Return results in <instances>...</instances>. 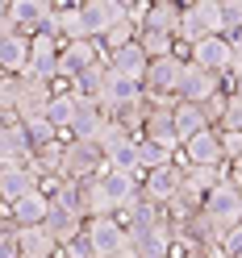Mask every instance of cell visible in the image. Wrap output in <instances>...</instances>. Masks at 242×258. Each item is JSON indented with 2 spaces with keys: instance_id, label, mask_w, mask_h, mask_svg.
I'll use <instances>...</instances> for the list:
<instances>
[{
  "instance_id": "2",
  "label": "cell",
  "mask_w": 242,
  "mask_h": 258,
  "mask_svg": "<svg viewBox=\"0 0 242 258\" xmlns=\"http://www.w3.org/2000/svg\"><path fill=\"white\" fill-rule=\"evenodd\" d=\"M184 75H188V58H184V54L155 58L151 71H147V79H142V92H147V100H167V96H180Z\"/></svg>"
},
{
  "instance_id": "15",
  "label": "cell",
  "mask_w": 242,
  "mask_h": 258,
  "mask_svg": "<svg viewBox=\"0 0 242 258\" xmlns=\"http://www.w3.org/2000/svg\"><path fill=\"white\" fill-rule=\"evenodd\" d=\"M221 92H230V84H225V79H217V75H209V71H201V67H192V62H188L180 100H188V104H209V100H213V96H221Z\"/></svg>"
},
{
  "instance_id": "19",
  "label": "cell",
  "mask_w": 242,
  "mask_h": 258,
  "mask_svg": "<svg viewBox=\"0 0 242 258\" xmlns=\"http://www.w3.org/2000/svg\"><path fill=\"white\" fill-rule=\"evenodd\" d=\"M180 21H184V5L175 0H151V13H147V29H159V34H171L180 42Z\"/></svg>"
},
{
  "instance_id": "30",
  "label": "cell",
  "mask_w": 242,
  "mask_h": 258,
  "mask_svg": "<svg viewBox=\"0 0 242 258\" xmlns=\"http://www.w3.org/2000/svg\"><path fill=\"white\" fill-rule=\"evenodd\" d=\"M25 134H29V142H34V150L63 142V134L55 129V121H51V117H34V121H25Z\"/></svg>"
},
{
  "instance_id": "11",
  "label": "cell",
  "mask_w": 242,
  "mask_h": 258,
  "mask_svg": "<svg viewBox=\"0 0 242 258\" xmlns=\"http://www.w3.org/2000/svg\"><path fill=\"white\" fill-rule=\"evenodd\" d=\"M101 54H105V46L96 42V38H92V42H71V46H63V58H59V79H63V84H75V79L84 75L92 62L101 58Z\"/></svg>"
},
{
  "instance_id": "13",
  "label": "cell",
  "mask_w": 242,
  "mask_h": 258,
  "mask_svg": "<svg viewBox=\"0 0 242 258\" xmlns=\"http://www.w3.org/2000/svg\"><path fill=\"white\" fill-rule=\"evenodd\" d=\"M147 100V92H142V84H134V79H121V75H109V84L101 92V108H105V117L113 121L121 108H130V104H142Z\"/></svg>"
},
{
  "instance_id": "26",
  "label": "cell",
  "mask_w": 242,
  "mask_h": 258,
  "mask_svg": "<svg viewBox=\"0 0 242 258\" xmlns=\"http://www.w3.org/2000/svg\"><path fill=\"white\" fill-rule=\"evenodd\" d=\"M225 175H230V167H188V163H184V183L197 187L201 196H209V191H213Z\"/></svg>"
},
{
  "instance_id": "14",
  "label": "cell",
  "mask_w": 242,
  "mask_h": 258,
  "mask_svg": "<svg viewBox=\"0 0 242 258\" xmlns=\"http://www.w3.org/2000/svg\"><path fill=\"white\" fill-rule=\"evenodd\" d=\"M29 58H34V38L0 34V75H25Z\"/></svg>"
},
{
  "instance_id": "33",
  "label": "cell",
  "mask_w": 242,
  "mask_h": 258,
  "mask_svg": "<svg viewBox=\"0 0 242 258\" xmlns=\"http://www.w3.org/2000/svg\"><path fill=\"white\" fill-rule=\"evenodd\" d=\"M217 129H238V134H242V96L230 92V108H225V117H221Z\"/></svg>"
},
{
  "instance_id": "22",
  "label": "cell",
  "mask_w": 242,
  "mask_h": 258,
  "mask_svg": "<svg viewBox=\"0 0 242 258\" xmlns=\"http://www.w3.org/2000/svg\"><path fill=\"white\" fill-rule=\"evenodd\" d=\"M109 75H113V67H109V54H101V58H96V62H92V67L75 79L71 88H75L79 96H92V100H101V92H105V84H109Z\"/></svg>"
},
{
  "instance_id": "7",
  "label": "cell",
  "mask_w": 242,
  "mask_h": 258,
  "mask_svg": "<svg viewBox=\"0 0 242 258\" xmlns=\"http://www.w3.org/2000/svg\"><path fill=\"white\" fill-rule=\"evenodd\" d=\"M79 13H84V21H88V34L101 42L105 34L117 21L130 17V9H125V0H79Z\"/></svg>"
},
{
  "instance_id": "1",
  "label": "cell",
  "mask_w": 242,
  "mask_h": 258,
  "mask_svg": "<svg viewBox=\"0 0 242 258\" xmlns=\"http://www.w3.org/2000/svg\"><path fill=\"white\" fill-rule=\"evenodd\" d=\"M221 34V0H188L180 21V46H197Z\"/></svg>"
},
{
  "instance_id": "17",
  "label": "cell",
  "mask_w": 242,
  "mask_h": 258,
  "mask_svg": "<svg viewBox=\"0 0 242 258\" xmlns=\"http://www.w3.org/2000/svg\"><path fill=\"white\" fill-rule=\"evenodd\" d=\"M51 208H55V200L46 196V191L38 187V191H29L25 200H17L9 208V217L21 225V229H34V225H46V217H51Z\"/></svg>"
},
{
  "instance_id": "10",
  "label": "cell",
  "mask_w": 242,
  "mask_h": 258,
  "mask_svg": "<svg viewBox=\"0 0 242 258\" xmlns=\"http://www.w3.org/2000/svg\"><path fill=\"white\" fill-rule=\"evenodd\" d=\"M34 154L38 150H34V142H29V134H25V121L0 129V167H29Z\"/></svg>"
},
{
  "instance_id": "8",
  "label": "cell",
  "mask_w": 242,
  "mask_h": 258,
  "mask_svg": "<svg viewBox=\"0 0 242 258\" xmlns=\"http://www.w3.org/2000/svg\"><path fill=\"white\" fill-rule=\"evenodd\" d=\"M180 158H184L188 167H230V163H225V150H221V134H217V129H205V134L188 138L184 150H180Z\"/></svg>"
},
{
  "instance_id": "32",
  "label": "cell",
  "mask_w": 242,
  "mask_h": 258,
  "mask_svg": "<svg viewBox=\"0 0 242 258\" xmlns=\"http://www.w3.org/2000/svg\"><path fill=\"white\" fill-rule=\"evenodd\" d=\"M217 134H221V150H225V163H238V158H242V134H238V129H217Z\"/></svg>"
},
{
  "instance_id": "29",
  "label": "cell",
  "mask_w": 242,
  "mask_h": 258,
  "mask_svg": "<svg viewBox=\"0 0 242 258\" xmlns=\"http://www.w3.org/2000/svg\"><path fill=\"white\" fill-rule=\"evenodd\" d=\"M0 258H21V225L9 217V208L0 217Z\"/></svg>"
},
{
  "instance_id": "12",
  "label": "cell",
  "mask_w": 242,
  "mask_h": 258,
  "mask_svg": "<svg viewBox=\"0 0 242 258\" xmlns=\"http://www.w3.org/2000/svg\"><path fill=\"white\" fill-rule=\"evenodd\" d=\"M180 187H184V158H175L171 167H159V171H151L142 179V196L155 200V204H167Z\"/></svg>"
},
{
  "instance_id": "9",
  "label": "cell",
  "mask_w": 242,
  "mask_h": 258,
  "mask_svg": "<svg viewBox=\"0 0 242 258\" xmlns=\"http://www.w3.org/2000/svg\"><path fill=\"white\" fill-rule=\"evenodd\" d=\"M42 187V175L38 167H0V200H5V208H13L17 200H25L29 191Z\"/></svg>"
},
{
  "instance_id": "3",
  "label": "cell",
  "mask_w": 242,
  "mask_h": 258,
  "mask_svg": "<svg viewBox=\"0 0 242 258\" xmlns=\"http://www.w3.org/2000/svg\"><path fill=\"white\" fill-rule=\"evenodd\" d=\"M105 171H109V158H105V150H101V142H79V138L67 142L63 179L84 183V179H96V175H105Z\"/></svg>"
},
{
  "instance_id": "18",
  "label": "cell",
  "mask_w": 242,
  "mask_h": 258,
  "mask_svg": "<svg viewBox=\"0 0 242 258\" xmlns=\"http://www.w3.org/2000/svg\"><path fill=\"white\" fill-rule=\"evenodd\" d=\"M84 229H88V221L79 217V213H67V208H51V217H46V233H51L55 241H59V250L63 246H71V241H79L84 237Z\"/></svg>"
},
{
  "instance_id": "25",
  "label": "cell",
  "mask_w": 242,
  "mask_h": 258,
  "mask_svg": "<svg viewBox=\"0 0 242 258\" xmlns=\"http://www.w3.org/2000/svg\"><path fill=\"white\" fill-rule=\"evenodd\" d=\"M201 208H205V196H201V191L197 187H180V191H175V196L167 200V213H171V221H192V217H197L201 213Z\"/></svg>"
},
{
  "instance_id": "35",
  "label": "cell",
  "mask_w": 242,
  "mask_h": 258,
  "mask_svg": "<svg viewBox=\"0 0 242 258\" xmlns=\"http://www.w3.org/2000/svg\"><path fill=\"white\" fill-rule=\"evenodd\" d=\"M234 75H242V38H234Z\"/></svg>"
},
{
  "instance_id": "31",
  "label": "cell",
  "mask_w": 242,
  "mask_h": 258,
  "mask_svg": "<svg viewBox=\"0 0 242 258\" xmlns=\"http://www.w3.org/2000/svg\"><path fill=\"white\" fill-rule=\"evenodd\" d=\"M221 34L225 38H242V0H221Z\"/></svg>"
},
{
  "instance_id": "5",
  "label": "cell",
  "mask_w": 242,
  "mask_h": 258,
  "mask_svg": "<svg viewBox=\"0 0 242 258\" xmlns=\"http://www.w3.org/2000/svg\"><path fill=\"white\" fill-rule=\"evenodd\" d=\"M205 213L213 217L225 233H230L234 225H242V196H238V187L230 183V175H225V179L205 196Z\"/></svg>"
},
{
  "instance_id": "37",
  "label": "cell",
  "mask_w": 242,
  "mask_h": 258,
  "mask_svg": "<svg viewBox=\"0 0 242 258\" xmlns=\"http://www.w3.org/2000/svg\"><path fill=\"white\" fill-rule=\"evenodd\" d=\"M230 183L238 187V196H242V171H230Z\"/></svg>"
},
{
  "instance_id": "36",
  "label": "cell",
  "mask_w": 242,
  "mask_h": 258,
  "mask_svg": "<svg viewBox=\"0 0 242 258\" xmlns=\"http://www.w3.org/2000/svg\"><path fill=\"white\" fill-rule=\"evenodd\" d=\"M171 258H205V254H201V250H175Z\"/></svg>"
},
{
  "instance_id": "6",
  "label": "cell",
  "mask_w": 242,
  "mask_h": 258,
  "mask_svg": "<svg viewBox=\"0 0 242 258\" xmlns=\"http://www.w3.org/2000/svg\"><path fill=\"white\" fill-rule=\"evenodd\" d=\"M101 187H105V196H109V204H113V213H130V208L142 200V175H130V171H105L101 175Z\"/></svg>"
},
{
  "instance_id": "24",
  "label": "cell",
  "mask_w": 242,
  "mask_h": 258,
  "mask_svg": "<svg viewBox=\"0 0 242 258\" xmlns=\"http://www.w3.org/2000/svg\"><path fill=\"white\" fill-rule=\"evenodd\" d=\"M180 154H171V150H163L159 142H151V138H138V175L147 179L151 171H159V167H171Z\"/></svg>"
},
{
  "instance_id": "4",
  "label": "cell",
  "mask_w": 242,
  "mask_h": 258,
  "mask_svg": "<svg viewBox=\"0 0 242 258\" xmlns=\"http://www.w3.org/2000/svg\"><path fill=\"white\" fill-rule=\"evenodd\" d=\"M188 62L230 84V79H234V42L225 38V34H217V38H205V42H197V46H192Z\"/></svg>"
},
{
  "instance_id": "27",
  "label": "cell",
  "mask_w": 242,
  "mask_h": 258,
  "mask_svg": "<svg viewBox=\"0 0 242 258\" xmlns=\"http://www.w3.org/2000/svg\"><path fill=\"white\" fill-rule=\"evenodd\" d=\"M138 46L151 54V62H155V58H167V54L180 50V42H175L171 34H159V29H147V25L138 29Z\"/></svg>"
},
{
  "instance_id": "34",
  "label": "cell",
  "mask_w": 242,
  "mask_h": 258,
  "mask_svg": "<svg viewBox=\"0 0 242 258\" xmlns=\"http://www.w3.org/2000/svg\"><path fill=\"white\" fill-rule=\"evenodd\" d=\"M221 250H225V258H238V254H242V225H234V229L225 233V241H221Z\"/></svg>"
},
{
  "instance_id": "16",
  "label": "cell",
  "mask_w": 242,
  "mask_h": 258,
  "mask_svg": "<svg viewBox=\"0 0 242 258\" xmlns=\"http://www.w3.org/2000/svg\"><path fill=\"white\" fill-rule=\"evenodd\" d=\"M109 67H113V75L142 84V79H147V71H151V54L134 42V46H125V50H113V54H109Z\"/></svg>"
},
{
  "instance_id": "20",
  "label": "cell",
  "mask_w": 242,
  "mask_h": 258,
  "mask_svg": "<svg viewBox=\"0 0 242 258\" xmlns=\"http://www.w3.org/2000/svg\"><path fill=\"white\" fill-rule=\"evenodd\" d=\"M55 34L63 38V42H92V34H88V21H84V13H79V5H59V13H55Z\"/></svg>"
},
{
  "instance_id": "38",
  "label": "cell",
  "mask_w": 242,
  "mask_h": 258,
  "mask_svg": "<svg viewBox=\"0 0 242 258\" xmlns=\"http://www.w3.org/2000/svg\"><path fill=\"white\" fill-rule=\"evenodd\" d=\"M230 171H242V158H238V163H234V167H230Z\"/></svg>"
},
{
  "instance_id": "23",
  "label": "cell",
  "mask_w": 242,
  "mask_h": 258,
  "mask_svg": "<svg viewBox=\"0 0 242 258\" xmlns=\"http://www.w3.org/2000/svg\"><path fill=\"white\" fill-rule=\"evenodd\" d=\"M205 129H213V125H209V117H205V108H201V104L180 100V108H175V134H180V142L205 134Z\"/></svg>"
},
{
  "instance_id": "28",
  "label": "cell",
  "mask_w": 242,
  "mask_h": 258,
  "mask_svg": "<svg viewBox=\"0 0 242 258\" xmlns=\"http://www.w3.org/2000/svg\"><path fill=\"white\" fill-rule=\"evenodd\" d=\"M138 29H142V25H138L134 17H125V21H117V25H113L109 34L101 38V46H105V54H113V50H125V46H134V42H138Z\"/></svg>"
},
{
  "instance_id": "21",
  "label": "cell",
  "mask_w": 242,
  "mask_h": 258,
  "mask_svg": "<svg viewBox=\"0 0 242 258\" xmlns=\"http://www.w3.org/2000/svg\"><path fill=\"white\" fill-rule=\"evenodd\" d=\"M21 258H59V241L46 233V225L21 229Z\"/></svg>"
}]
</instances>
